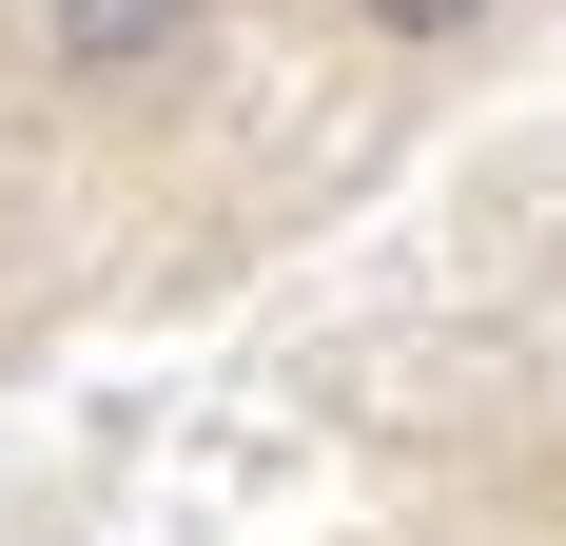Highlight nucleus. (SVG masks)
Wrapping results in <instances>:
<instances>
[{
    "label": "nucleus",
    "mask_w": 566,
    "mask_h": 546,
    "mask_svg": "<svg viewBox=\"0 0 566 546\" xmlns=\"http://www.w3.org/2000/svg\"><path fill=\"white\" fill-rule=\"evenodd\" d=\"M196 40V0H59V59H157Z\"/></svg>",
    "instance_id": "f257e3e1"
},
{
    "label": "nucleus",
    "mask_w": 566,
    "mask_h": 546,
    "mask_svg": "<svg viewBox=\"0 0 566 546\" xmlns=\"http://www.w3.org/2000/svg\"><path fill=\"white\" fill-rule=\"evenodd\" d=\"M489 0H371V40H469Z\"/></svg>",
    "instance_id": "f03ea898"
}]
</instances>
